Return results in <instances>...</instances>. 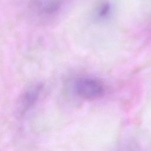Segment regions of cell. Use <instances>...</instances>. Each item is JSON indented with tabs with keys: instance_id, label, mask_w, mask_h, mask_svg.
I'll use <instances>...</instances> for the list:
<instances>
[{
	"instance_id": "obj_1",
	"label": "cell",
	"mask_w": 151,
	"mask_h": 151,
	"mask_svg": "<svg viewBox=\"0 0 151 151\" xmlns=\"http://www.w3.org/2000/svg\"><path fill=\"white\" fill-rule=\"evenodd\" d=\"M74 91L80 98L86 100H96L101 97L105 93L103 83L92 77H81L74 84Z\"/></svg>"
},
{
	"instance_id": "obj_2",
	"label": "cell",
	"mask_w": 151,
	"mask_h": 151,
	"mask_svg": "<svg viewBox=\"0 0 151 151\" xmlns=\"http://www.w3.org/2000/svg\"><path fill=\"white\" fill-rule=\"evenodd\" d=\"M61 7L60 0H30L29 12L38 20L44 21L57 14Z\"/></svg>"
},
{
	"instance_id": "obj_3",
	"label": "cell",
	"mask_w": 151,
	"mask_h": 151,
	"mask_svg": "<svg viewBox=\"0 0 151 151\" xmlns=\"http://www.w3.org/2000/svg\"><path fill=\"white\" fill-rule=\"evenodd\" d=\"M40 86H35L28 90L23 96L20 103V111L25 113L37 101L40 91Z\"/></svg>"
},
{
	"instance_id": "obj_4",
	"label": "cell",
	"mask_w": 151,
	"mask_h": 151,
	"mask_svg": "<svg viewBox=\"0 0 151 151\" xmlns=\"http://www.w3.org/2000/svg\"><path fill=\"white\" fill-rule=\"evenodd\" d=\"M110 5L109 3L103 4L99 9V15L100 17L106 16L110 11Z\"/></svg>"
}]
</instances>
